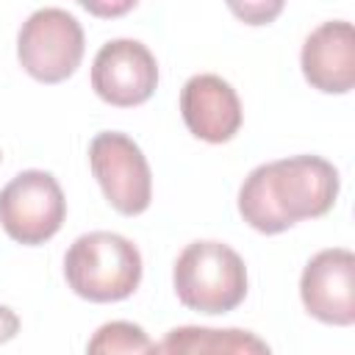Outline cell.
<instances>
[{"instance_id":"8992f818","label":"cell","mask_w":355,"mask_h":355,"mask_svg":"<svg viewBox=\"0 0 355 355\" xmlns=\"http://www.w3.org/2000/svg\"><path fill=\"white\" fill-rule=\"evenodd\" d=\"M92 172L105 200L125 216L147 211L153 197V175L141 147L116 130L97 133L89 144Z\"/></svg>"},{"instance_id":"7a4b0ae2","label":"cell","mask_w":355,"mask_h":355,"mask_svg":"<svg viewBox=\"0 0 355 355\" xmlns=\"http://www.w3.org/2000/svg\"><path fill=\"white\" fill-rule=\"evenodd\" d=\"M69 288L92 302H116L141 280V252L119 233L92 230L72 241L64 258Z\"/></svg>"},{"instance_id":"5bb4252c","label":"cell","mask_w":355,"mask_h":355,"mask_svg":"<svg viewBox=\"0 0 355 355\" xmlns=\"http://www.w3.org/2000/svg\"><path fill=\"white\" fill-rule=\"evenodd\" d=\"M19 330V316L8 308V305H0V344L3 341H11Z\"/></svg>"},{"instance_id":"277c9868","label":"cell","mask_w":355,"mask_h":355,"mask_svg":"<svg viewBox=\"0 0 355 355\" xmlns=\"http://www.w3.org/2000/svg\"><path fill=\"white\" fill-rule=\"evenodd\" d=\"M17 58L22 69L42 83L67 80L83 58L80 22L58 6L36 8L19 28Z\"/></svg>"},{"instance_id":"6da1fadb","label":"cell","mask_w":355,"mask_h":355,"mask_svg":"<svg viewBox=\"0 0 355 355\" xmlns=\"http://www.w3.org/2000/svg\"><path fill=\"white\" fill-rule=\"evenodd\" d=\"M338 194V172L319 155H291L255 166L239 189V214L258 233H283L324 216Z\"/></svg>"},{"instance_id":"52a82bcc","label":"cell","mask_w":355,"mask_h":355,"mask_svg":"<svg viewBox=\"0 0 355 355\" xmlns=\"http://www.w3.org/2000/svg\"><path fill=\"white\" fill-rule=\"evenodd\" d=\"M155 86V55L139 39H111L97 50L92 64V89L100 100L119 108H130L150 100Z\"/></svg>"},{"instance_id":"8fae6325","label":"cell","mask_w":355,"mask_h":355,"mask_svg":"<svg viewBox=\"0 0 355 355\" xmlns=\"http://www.w3.org/2000/svg\"><path fill=\"white\" fill-rule=\"evenodd\" d=\"M155 355H272L269 344L241 327L183 324L155 344Z\"/></svg>"},{"instance_id":"4fadbf2b","label":"cell","mask_w":355,"mask_h":355,"mask_svg":"<svg viewBox=\"0 0 355 355\" xmlns=\"http://www.w3.org/2000/svg\"><path fill=\"white\" fill-rule=\"evenodd\" d=\"M230 8H233L239 17H244L250 25H263V22H269V19L283 8V3H280V0H275V3H244V6L230 3Z\"/></svg>"},{"instance_id":"30bf717a","label":"cell","mask_w":355,"mask_h":355,"mask_svg":"<svg viewBox=\"0 0 355 355\" xmlns=\"http://www.w3.org/2000/svg\"><path fill=\"white\" fill-rule=\"evenodd\" d=\"M305 80L327 94H344L355 83V31L347 19H327L302 44Z\"/></svg>"},{"instance_id":"5b68a950","label":"cell","mask_w":355,"mask_h":355,"mask_svg":"<svg viewBox=\"0 0 355 355\" xmlns=\"http://www.w3.org/2000/svg\"><path fill=\"white\" fill-rule=\"evenodd\" d=\"M67 216L58 180L42 169H25L0 191V225L19 244H42L55 236Z\"/></svg>"},{"instance_id":"ba28073f","label":"cell","mask_w":355,"mask_h":355,"mask_svg":"<svg viewBox=\"0 0 355 355\" xmlns=\"http://www.w3.org/2000/svg\"><path fill=\"white\" fill-rule=\"evenodd\" d=\"M300 294L311 316L327 324L355 322V255L344 247L316 252L300 280Z\"/></svg>"},{"instance_id":"9c48e42d","label":"cell","mask_w":355,"mask_h":355,"mask_svg":"<svg viewBox=\"0 0 355 355\" xmlns=\"http://www.w3.org/2000/svg\"><path fill=\"white\" fill-rule=\"evenodd\" d=\"M180 114L186 128L211 144L230 141L241 128V103L236 89L211 72L191 75L180 89Z\"/></svg>"},{"instance_id":"7c38bea8","label":"cell","mask_w":355,"mask_h":355,"mask_svg":"<svg viewBox=\"0 0 355 355\" xmlns=\"http://www.w3.org/2000/svg\"><path fill=\"white\" fill-rule=\"evenodd\" d=\"M86 355H155V344L144 333V327L116 319L94 330V336L89 338Z\"/></svg>"},{"instance_id":"3957f363","label":"cell","mask_w":355,"mask_h":355,"mask_svg":"<svg viewBox=\"0 0 355 355\" xmlns=\"http://www.w3.org/2000/svg\"><path fill=\"white\" fill-rule=\"evenodd\" d=\"M175 294L200 313H227L247 297V266L222 241H191L175 261Z\"/></svg>"}]
</instances>
